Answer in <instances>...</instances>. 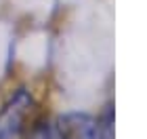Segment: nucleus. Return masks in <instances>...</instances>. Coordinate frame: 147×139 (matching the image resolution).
I'll list each match as a JSON object with an SVG mask.
<instances>
[{
    "mask_svg": "<svg viewBox=\"0 0 147 139\" xmlns=\"http://www.w3.org/2000/svg\"><path fill=\"white\" fill-rule=\"evenodd\" d=\"M113 114L111 108L105 110L101 120H95L82 112H69L57 120L61 139H113Z\"/></svg>",
    "mask_w": 147,
    "mask_h": 139,
    "instance_id": "nucleus-1",
    "label": "nucleus"
},
{
    "mask_svg": "<svg viewBox=\"0 0 147 139\" xmlns=\"http://www.w3.org/2000/svg\"><path fill=\"white\" fill-rule=\"evenodd\" d=\"M32 110V97L25 89H19L0 112V139H23L25 118Z\"/></svg>",
    "mask_w": 147,
    "mask_h": 139,
    "instance_id": "nucleus-2",
    "label": "nucleus"
},
{
    "mask_svg": "<svg viewBox=\"0 0 147 139\" xmlns=\"http://www.w3.org/2000/svg\"><path fill=\"white\" fill-rule=\"evenodd\" d=\"M28 139H61V133H59L57 124L53 122H42L40 127H36L30 133Z\"/></svg>",
    "mask_w": 147,
    "mask_h": 139,
    "instance_id": "nucleus-3",
    "label": "nucleus"
}]
</instances>
